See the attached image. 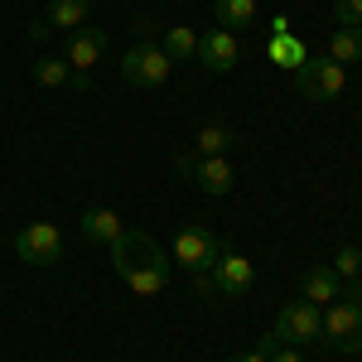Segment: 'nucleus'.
I'll return each mask as SVG.
<instances>
[{"mask_svg": "<svg viewBox=\"0 0 362 362\" xmlns=\"http://www.w3.org/2000/svg\"><path fill=\"white\" fill-rule=\"evenodd\" d=\"M107 251H112L116 276H121V285H126L131 295L155 300V295L169 285V266H174V261L160 251V242H155L150 232H121Z\"/></svg>", "mask_w": 362, "mask_h": 362, "instance_id": "f257e3e1", "label": "nucleus"}, {"mask_svg": "<svg viewBox=\"0 0 362 362\" xmlns=\"http://www.w3.org/2000/svg\"><path fill=\"white\" fill-rule=\"evenodd\" d=\"M295 87H300V97H309V102H334V97H343V87H348V68L329 54L305 58L295 68Z\"/></svg>", "mask_w": 362, "mask_h": 362, "instance_id": "f03ea898", "label": "nucleus"}, {"mask_svg": "<svg viewBox=\"0 0 362 362\" xmlns=\"http://www.w3.org/2000/svg\"><path fill=\"white\" fill-rule=\"evenodd\" d=\"M169 73H174V63H169V54L155 39H140L136 49L121 54V78L131 87H165Z\"/></svg>", "mask_w": 362, "mask_h": 362, "instance_id": "7ed1b4c3", "label": "nucleus"}, {"mask_svg": "<svg viewBox=\"0 0 362 362\" xmlns=\"http://www.w3.org/2000/svg\"><path fill=\"white\" fill-rule=\"evenodd\" d=\"M319 338L334 353H362V305L358 300H334L324 305V329Z\"/></svg>", "mask_w": 362, "mask_h": 362, "instance_id": "20e7f679", "label": "nucleus"}, {"mask_svg": "<svg viewBox=\"0 0 362 362\" xmlns=\"http://www.w3.org/2000/svg\"><path fill=\"white\" fill-rule=\"evenodd\" d=\"M218 256H223V242H218L208 227H179V237H174V256H169V261H179L189 276H208Z\"/></svg>", "mask_w": 362, "mask_h": 362, "instance_id": "39448f33", "label": "nucleus"}, {"mask_svg": "<svg viewBox=\"0 0 362 362\" xmlns=\"http://www.w3.org/2000/svg\"><path fill=\"white\" fill-rule=\"evenodd\" d=\"M15 256L25 266H58L63 261V232H58V223H25L15 232Z\"/></svg>", "mask_w": 362, "mask_h": 362, "instance_id": "423d86ee", "label": "nucleus"}, {"mask_svg": "<svg viewBox=\"0 0 362 362\" xmlns=\"http://www.w3.org/2000/svg\"><path fill=\"white\" fill-rule=\"evenodd\" d=\"M319 329H324V309L309 305V300H290V305L276 314V329H271V334H276L285 348H305V343L319 338Z\"/></svg>", "mask_w": 362, "mask_h": 362, "instance_id": "0eeeda50", "label": "nucleus"}, {"mask_svg": "<svg viewBox=\"0 0 362 362\" xmlns=\"http://www.w3.org/2000/svg\"><path fill=\"white\" fill-rule=\"evenodd\" d=\"M208 280H213V295H227V300H237V295H247L251 285H256V266H251L242 251H223V256L213 261Z\"/></svg>", "mask_w": 362, "mask_h": 362, "instance_id": "6e6552de", "label": "nucleus"}, {"mask_svg": "<svg viewBox=\"0 0 362 362\" xmlns=\"http://www.w3.org/2000/svg\"><path fill=\"white\" fill-rule=\"evenodd\" d=\"M179 169L194 179L203 194H213V198L232 194V184H237V174H232V160H227V155H194V160H179Z\"/></svg>", "mask_w": 362, "mask_h": 362, "instance_id": "1a4fd4ad", "label": "nucleus"}, {"mask_svg": "<svg viewBox=\"0 0 362 362\" xmlns=\"http://www.w3.org/2000/svg\"><path fill=\"white\" fill-rule=\"evenodd\" d=\"M198 63H203L208 73H232V68L242 63V44H237V34H227V29H208V34L198 39Z\"/></svg>", "mask_w": 362, "mask_h": 362, "instance_id": "9d476101", "label": "nucleus"}, {"mask_svg": "<svg viewBox=\"0 0 362 362\" xmlns=\"http://www.w3.org/2000/svg\"><path fill=\"white\" fill-rule=\"evenodd\" d=\"M102 54H107V34H102V29L83 25V29L68 34V63H73V73L97 68V58H102Z\"/></svg>", "mask_w": 362, "mask_h": 362, "instance_id": "9b49d317", "label": "nucleus"}, {"mask_svg": "<svg viewBox=\"0 0 362 362\" xmlns=\"http://www.w3.org/2000/svg\"><path fill=\"white\" fill-rule=\"evenodd\" d=\"M300 290H305L309 305H334V300H343V280L334 276V266H309L305 276H300Z\"/></svg>", "mask_w": 362, "mask_h": 362, "instance_id": "f8f14e48", "label": "nucleus"}, {"mask_svg": "<svg viewBox=\"0 0 362 362\" xmlns=\"http://www.w3.org/2000/svg\"><path fill=\"white\" fill-rule=\"evenodd\" d=\"M78 227H83V237H87V242H97V247H112L116 237L126 232V223L116 218L112 208H87L83 218H78Z\"/></svg>", "mask_w": 362, "mask_h": 362, "instance_id": "ddd939ff", "label": "nucleus"}, {"mask_svg": "<svg viewBox=\"0 0 362 362\" xmlns=\"http://www.w3.org/2000/svg\"><path fill=\"white\" fill-rule=\"evenodd\" d=\"M34 83L39 87H87V73H73L68 58H39L34 63Z\"/></svg>", "mask_w": 362, "mask_h": 362, "instance_id": "4468645a", "label": "nucleus"}, {"mask_svg": "<svg viewBox=\"0 0 362 362\" xmlns=\"http://www.w3.org/2000/svg\"><path fill=\"white\" fill-rule=\"evenodd\" d=\"M87 15H92V0H49V15H44V25L49 29H83Z\"/></svg>", "mask_w": 362, "mask_h": 362, "instance_id": "2eb2a0df", "label": "nucleus"}, {"mask_svg": "<svg viewBox=\"0 0 362 362\" xmlns=\"http://www.w3.org/2000/svg\"><path fill=\"white\" fill-rule=\"evenodd\" d=\"M160 49L169 54V63L179 68V63H189V58H198V34L189 25H169L165 39H160Z\"/></svg>", "mask_w": 362, "mask_h": 362, "instance_id": "dca6fc26", "label": "nucleus"}, {"mask_svg": "<svg viewBox=\"0 0 362 362\" xmlns=\"http://www.w3.org/2000/svg\"><path fill=\"white\" fill-rule=\"evenodd\" d=\"M305 44L290 34V25H285V15L276 20V39H271V63H285V68H300L305 63Z\"/></svg>", "mask_w": 362, "mask_h": 362, "instance_id": "f3484780", "label": "nucleus"}, {"mask_svg": "<svg viewBox=\"0 0 362 362\" xmlns=\"http://www.w3.org/2000/svg\"><path fill=\"white\" fill-rule=\"evenodd\" d=\"M232 140H237V131L227 121H208V126H198V136H194V155H227Z\"/></svg>", "mask_w": 362, "mask_h": 362, "instance_id": "a211bd4d", "label": "nucleus"}, {"mask_svg": "<svg viewBox=\"0 0 362 362\" xmlns=\"http://www.w3.org/2000/svg\"><path fill=\"white\" fill-rule=\"evenodd\" d=\"M213 15H218V29L237 34V29H247L251 20H256V0H218Z\"/></svg>", "mask_w": 362, "mask_h": 362, "instance_id": "6ab92c4d", "label": "nucleus"}, {"mask_svg": "<svg viewBox=\"0 0 362 362\" xmlns=\"http://www.w3.org/2000/svg\"><path fill=\"white\" fill-rule=\"evenodd\" d=\"M329 58H338L343 68H353L362 63V29H334V39H329Z\"/></svg>", "mask_w": 362, "mask_h": 362, "instance_id": "aec40b11", "label": "nucleus"}, {"mask_svg": "<svg viewBox=\"0 0 362 362\" xmlns=\"http://www.w3.org/2000/svg\"><path fill=\"white\" fill-rule=\"evenodd\" d=\"M334 20L343 29H362V0H334Z\"/></svg>", "mask_w": 362, "mask_h": 362, "instance_id": "412c9836", "label": "nucleus"}, {"mask_svg": "<svg viewBox=\"0 0 362 362\" xmlns=\"http://www.w3.org/2000/svg\"><path fill=\"white\" fill-rule=\"evenodd\" d=\"M271 362H305V353H300V348H285V343H280L276 353H271Z\"/></svg>", "mask_w": 362, "mask_h": 362, "instance_id": "4be33fe9", "label": "nucleus"}, {"mask_svg": "<svg viewBox=\"0 0 362 362\" xmlns=\"http://www.w3.org/2000/svg\"><path fill=\"white\" fill-rule=\"evenodd\" d=\"M49 34H54V29L44 25V20H34V29H29V39H34V44H39V39H49Z\"/></svg>", "mask_w": 362, "mask_h": 362, "instance_id": "5701e85b", "label": "nucleus"}, {"mask_svg": "<svg viewBox=\"0 0 362 362\" xmlns=\"http://www.w3.org/2000/svg\"><path fill=\"white\" fill-rule=\"evenodd\" d=\"M232 362H271V358H266L261 348H251V353H242V358H232Z\"/></svg>", "mask_w": 362, "mask_h": 362, "instance_id": "b1692460", "label": "nucleus"}]
</instances>
